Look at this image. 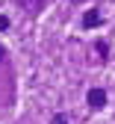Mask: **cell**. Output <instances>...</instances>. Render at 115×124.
<instances>
[{
	"label": "cell",
	"mask_w": 115,
	"mask_h": 124,
	"mask_svg": "<svg viewBox=\"0 0 115 124\" xmlns=\"http://www.w3.org/2000/svg\"><path fill=\"white\" fill-rule=\"evenodd\" d=\"M18 6H21L27 15H38V12L47 6V0H18Z\"/></svg>",
	"instance_id": "2"
},
{
	"label": "cell",
	"mask_w": 115,
	"mask_h": 124,
	"mask_svg": "<svg viewBox=\"0 0 115 124\" xmlns=\"http://www.w3.org/2000/svg\"><path fill=\"white\" fill-rule=\"evenodd\" d=\"M50 124H68V118H65V112H56V115L50 118Z\"/></svg>",
	"instance_id": "5"
},
{
	"label": "cell",
	"mask_w": 115,
	"mask_h": 124,
	"mask_svg": "<svg viewBox=\"0 0 115 124\" xmlns=\"http://www.w3.org/2000/svg\"><path fill=\"white\" fill-rule=\"evenodd\" d=\"M0 30H9V18L6 15H0Z\"/></svg>",
	"instance_id": "6"
},
{
	"label": "cell",
	"mask_w": 115,
	"mask_h": 124,
	"mask_svg": "<svg viewBox=\"0 0 115 124\" xmlns=\"http://www.w3.org/2000/svg\"><path fill=\"white\" fill-rule=\"evenodd\" d=\"M71 3H86V0H71Z\"/></svg>",
	"instance_id": "8"
},
{
	"label": "cell",
	"mask_w": 115,
	"mask_h": 124,
	"mask_svg": "<svg viewBox=\"0 0 115 124\" xmlns=\"http://www.w3.org/2000/svg\"><path fill=\"white\" fill-rule=\"evenodd\" d=\"M86 103H89V109H103L106 106V89H89Z\"/></svg>",
	"instance_id": "1"
},
{
	"label": "cell",
	"mask_w": 115,
	"mask_h": 124,
	"mask_svg": "<svg viewBox=\"0 0 115 124\" xmlns=\"http://www.w3.org/2000/svg\"><path fill=\"white\" fill-rule=\"evenodd\" d=\"M94 50H97V56H100V62H106V56H109V47H106V41H97V44H94Z\"/></svg>",
	"instance_id": "4"
},
{
	"label": "cell",
	"mask_w": 115,
	"mask_h": 124,
	"mask_svg": "<svg viewBox=\"0 0 115 124\" xmlns=\"http://www.w3.org/2000/svg\"><path fill=\"white\" fill-rule=\"evenodd\" d=\"M100 24H103L100 9H89V12L83 15V27H86V30H94V27H100Z\"/></svg>",
	"instance_id": "3"
},
{
	"label": "cell",
	"mask_w": 115,
	"mask_h": 124,
	"mask_svg": "<svg viewBox=\"0 0 115 124\" xmlns=\"http://www.w3.org/2000/svg\"><path fill=\"white\" fill-rule=\"evenodd\" d=\"M6 59V50H3V44H0V62H3Z\"/></svg>",
	"instance_id": "7"
}]
</instances>
